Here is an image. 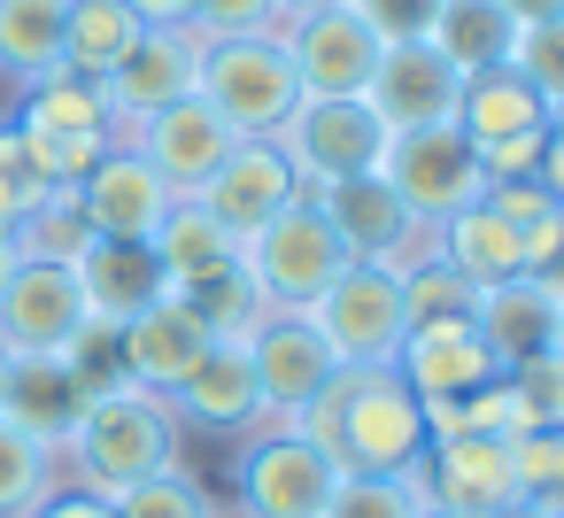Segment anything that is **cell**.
Listing matches in <instances>:
<instances>
[{"label":"cell","mask_w":564,"mask_h":518,"mask_svg":"<svg viewBox=\"0 0 564 518\" xmlns=\"http://www.w3.org/2000/svg\"><path fill=\"white\" fill-rule=\"evenodd\" d=\"M302 441H317L340 472H410L433 441L425 425V402L394 379V364H371V371H333V387L286 418Z\"/></svg>","instance_id":"1"},{"label":"cell","mask_w":564,"mask_h":518,"mask_svg":"<svg viewBox=\"0 0 564 518\" xmlns=\"http://www.w3.org/2000/svg\"><path fill=\"white\" fill-rule=\"evenodd\" d=\"M63 456H70L78 487H94V495L117 503L124 487L155 479V472H178L186 464V433H178V418H171V402L155 387L117 379V387H101L86 402V418H78V433H70Z\"/></svg>","instance_id":"2"},{"label":"cell","mask_w":564,"mask_h":518,"mask_svg":"<svg viewBox=\"0 0 564 518\" xmlns=\"http://www.w3.org/2000/svg\"><path fill=\"white\" fill-rule=\"evenodd\" d=\"M240 271H248V287L263 294V310H310V302L348 271V248H340V233L325 225L317 194H302V202H286L271 225H256V233L240 240Z\"/></svg>","instance_id":"3"},{"label":"cell","mask_w":564,"mask_h":518,"mask_svg":"<svg viewBox=\"0 0 564 518\" xmlns=\"http://www.w3.org/2000/svg\"><path fill=\"white\" fill-rule=\"evenodd\" d=\"M333 479L340 464L317 441L263 418L240 433V456H232V518H325Z\"/></svg>","instance_id":"4"},{"label":"cell","mask_w":564,"mask_h":518,"mask_svg":"<svg viewBox=\"0 0 564 518\" xmlns=\"http://www.w3.org/2000/svg\"><path fill=\"white\" fill-rule=\"evenodd\" d=\"M202 101L240 132V140H279V125L302 109V78L286 63V40H209L202 47Z\"/></svg>","instance_id":"5"},{"label":"cell","mask_w":564,"mask_h":518,"mask_svg":"<svg viewBox=\"0 0 564 518\" xmlns=\"http://www.w3.org/2000/svg\"><path fill=\"white\" fill-rule=\"evenodd\" d=\"M310 325L325 333V348L340 356V371L394 364V348H402V333H410L402 271H387V263H348V271L310 302Z\"/></svg>","instance_id":"6"},{"label":"cell","mask_w":564,"mask_h":518,"mask_svg":"<svg viewBox=\"0 0 564 518\" xmlns=\"http://www.w3.org/2000/svg\"><path fill=\"white\" fill-rule=\"evenodd\" d=\"M202 32L194 24H140V40L117 55V71L101 78L109 94V117H117V148H132V132L171 109V101H194L202 94Z\"/></svg>","instance_id":"7"},{"label":"cell","mask_w":564,"mask_h":518,"mask_svg":"<svg viewBox=\"0 0 564 518\" xmlns=\"http://www.w3.org/2000/svg\"><path fill=\"white\" fill-rule=\"evenodd\" d=\"M379 179L402 194V209L433 233L441 217H456V209H471L479 194H487V171H479V148L456 132V125H425V132H394L387 140V163H379Z\"/></svg>","instance_id":"8"},{"label":"cell","mask_w":564,"mask_h":518,"mask_svg":"<svg viewBox=\"0 0 564 518\" xmlns=\"http://www.w3.org/2000/svg\"><path fill=\"white\" fill-rule=\"evenodd\" d=\"M387 125L364 109V101H302L286 125H279V155L294 163L302 194H325L340 179H364L387 163Z\"/></svg>","instance_id":"9"},{"label":"cell","mask_w":564,"mask_h":518,"mask_svg":"<svg viewBox=\"0 0 564 518\" xmlns=\"http://www.w3.org/2000/svg\"><path fill=\"white\" fill-rule=\"evenodd\" d=\"M86 325H94V310H86L78 263L24 256L9 271V287H0V356H70Z\"/></svg>","instance_id":"10"},{"label":"cell","mask_w":564,"mask_h":518,"mask_svg":"<svg viewBox=\"0 0 564 518\" xmlns=\"http://www.w3.org/2000/svg\"><path fill=\"white\" fill-rule=\"evenodd\" d=\"M248 364H256V387H263V418H279V425L294 410H310L340 371V356L325 348L310 310H263V325L248 333Z\"/></svg>","instance_id":"11"},{"label":"cell","mask_w":564,"mask_h":518,"mask_svg":"<svg viewBox=\"0 0 564 518\" xmlns=\"http://www.w3.org/2000/svg\"><path fill=\"white\" fill-rule=\"evenodd\" d=\"M417 487H425V503H441V510H456V518H502V510H518L510 441H487V433H433L425 456H417Z\"/></svg>","instance_id":"12"},{"label":"cell","mask_w":564,"mask_h":518,"mask_svg":"<svg viewBox=\"0 0 564 518\" xmlns=\"http://www.w3.org/2000/svg\"><path fill=\"white\" fill-rule=\"evenodd\" d=\"M279 40H286V63L302 78V101H364L371 63H379V40H371V24L348 9V0H340V9L302 17V24H286Z\"/></svg>","instance_id":"13"},{"label":"cell","mask_w":564,"mask_h":518,"mask_svg":"<svg viewBox=\"0 0 564 518\" xmlns=\"http://www.w3.org/2000/svg\"><path fill=\"white\" fill-rule=\"evenodd\" d=\"M456 94H464V78L448 71V55L433 40H394L371 63L364 109L387 132H425V125H456Z\"/></svg>","instance_id":"14"},{"label":"cell","mask_w":564,"mask_h":518,"mask_svg":"<svg viewBox=\"0 0 564 518\" xmlns=\"http://www.w3.org/2000/svg\"><path fill=\"white\" fill-rule=\"evenodd\" d=\"M317 209H325V225L340 233L348 263H387V271H402V263L425 248V225L402 209V194H394L379 171L325 186V194H317Z\"/></svg>","instance_id":"15"},{"label":"cell","mask_w":564,"mask_h":518,"mask_svg":"<svg viewBox=\"0 0 564 518\" xmlns=\"http://www.w3.org/2000/svg\"><path fill=\"white\" fill-rule=\"evenodd\" d=\"M132 148L155 163V179L171 186V194H202L217 171H225V155L240 148V132L194 94V101H171V109H155L140 132H132Z\"/></svg>","instance_id":"16"},{"label":"cell","mask_w":564,"mask_h":518,"mask_svg":"<svg viewBox=\"0 0 564 518\" xmlns=\"http://www.w3.org/2000/svg\"><path fill=\"white\" fill-rule=\"evenodd\" d=\"M178 433H248L263 425V387H256V364H248V341H209V356L163 395Z\"/></svg>","instance_id":"17"},{"label":"cell","mask_w":564,"mask_h":518,"mask_svg":"<svg viewBox=\"0 0 564 518\" xmlns=\"http://www.w3.org/2000/svg\"><path fill=\"white\" fill-rule=\"evenodd\" d=\"M78 209H86V225L101 233V240H155V225L171 217V186L155 179V163L140 155V148H109L78 186Z\"/></svg>","instance_id":"18"},{"label":"cell","mask_w":564,"mask_h":518,"mask_svg":"<svg viewBox=\"0 0 564 518\" xmlns=\"http://www.w3.org/2000/svg\"><path fill=\"white\" fill-rule=\"evenodd\" d=\"M556 325H564V294H556V287H541L533 271L495 279V287H479V294H471V333L487 341L495 371L533 364V356H556Z\"/></svg>","instance_id":"19"},{"label":"cell","mask_w":564,"mask_h":518,"mask_svg":"<svg viewBox=\"0 0 564 518\" xmlns=\"http://www.w3.org/2000/svg\"><path fill=\"white\" fill-rule=\"evenodd\" d=\"M117 333V371L124 379H140V387H155V395H171L202 356H209V325L194 317V302H178V294H155L140 317H124V325H109Z\"/></svg>","instance_id":"20"},{"label":"cell","mask_w":564,"mask_h":518,"mask_svg":"<svg viewBox=\"0 0 564 518\" xmlns=\"http://www.w3.org/2000/svg\"><path fill=\"white\" fill-rule=\"evenodd\" d=\"M394 379L433 410V402H464L471 387H487V379H495V356H487V341L471 333V317H433V325H410V333H402Z\"/></svg>","instance_id":"21"},{"label":"cell","mask_w":564,"mask_h":518,"mask_svg":"<svg viewBox=\"0 0 564 518\" xmlns=\"http://www.w3.org/2000/svg\"><path fill=\"white\" fill-rule=\"evenodd\" d=\"M232 240H248L256 225H271L286 202H302V179H294V163L279 155V140H240L232 155H225V171L194 194Z\"/></svg>","instance_id":"22"},{"label":"cell","mask_w":564,"mask_h":518,"mask_svg":"<svg viewBox=\"0 0 564 518\" xmlns=\"http://www.w3.org/2000/svg\"><path fill=\"white\" fill-rule=\"evenodd\" d=\"M86 387H78V371H70V356H9V425H24L32 441H47L55 456L70 449V433H78V418H86Z\"/></svg>","instance_id":"23"},{"label":"cell","mask_w":564,"mask_h":518,"mask_svg":"<svg viewBox=\"0 0 564 518\" xmlns=\"http://www.w3.org/2000/svg\"><path fill=\"white\" fill-rule=\"evenodd\" d=\"M549 101H541V86H525L510 63H495V71H471L464 78V94H456V132L471 140V148H495V140H533V132H549Z\"/></svg>","instance_id":"24"},{"label":"cell","mask_w":564,"mask_h":518,"mask_svg":"<svg viewBox=\"0 0 564 518\" xmlns=\"http://www.w3.org/2000/svg\"><path fill=\"white\" fill-rule=\"evenodd\" d=\"M78 287H86L94 325H124V317H140L155 294H171L148 240H101V233H94V248L78 256Z\"/></svg>","instance_id":"25"},{"label":"cell","mask_w":564,"mask_h":518,"mask_svg":"<svg viewBox=\"0 0 564 518\" xmlns=\"http://www.w3.org/2000/svg\"><path fill=\"white\" fill-rule=\"evenodd\" d=\"M17 125L32 140H117V117H109V94L101 78H78V71H40L24 94H17Z\"/></svg>","instance_id":"26"},{"label":"cell","mask_w":564,"mask_h":518,"mask_svg":"<svg viewBox=\"0 0 564 518\" xmlns=\"http://www.w3.org/2000/svg\"><path fill=\"white\" fill-rule=\"evenodd\" d=\"M425 248H433L448 271H464L471 287H495V279H518V271H525V233H518L510 217H495L487 202L441 217V225L425 233Z\"/></svg>","instance_id":"27"},{"label":"cell","mask_w":564,"mask_h":518,"mask_svg":"<svg viewBox=\"0 0 564 518\" xmlns=\"http://www.w3.org/2000/svg\"><path fill=\"white\" fill-rule=\"evenodd\" d=\"M148 248H155V263H163V287H171V294H186V287H202V279H217V271H232V263H240V240H232V233L194 202V194H178V202H171V217L155 225V240H148Z\"/></svg>","instance_id":"28"},{"label":"cell","mask_w":564,"mask_h":518,"mask_svg":"<svg viewBox=\"0 0 564 518\" xmlns=\"http://www.w3.org/2000/svg\"><path fill=\"white\" fill-rule=\"evenodd\" d=\"M63 17L70 0H0V78L32 86L63 63Z\"/></svg>","instance_id":"29"},{"label":"cell","mask_w":564,"mask_h":518,"mask_svg":"<svg viewBox=\"0 0 564 518\" xmlns=\"http://www.w3.org/2000/svg\"><path fill=\"white\" fill-rule=\"evenodd\" d=\"M425 40L448 55V71H456V78L510 63V17L495 9V0H441V17H433V32H425Z\"/></svg>","instance_id":"30"},{"label":"cell","mask_w":564,"mask_h":518,"mask_svg":"<svg viewBox=\"0 0 564 518\" xmlns=\"http://www.w3.org/2000/svg\"><path fill=\"white\" fill-rule=\"evenodd\" d=\"M132 40H140V17L124 9V0H70V17H63V71L109 78Z\"/></svg>","instance_id":"31"},{"label":"cell","mask_w":564,"mask_h":518,"mask_svg":"<svg viewBox=\"0 0 564 518\" xmlns=\"http://www.w3.org/2000/svg\"><path fill=\"white\" fill-rule=\"evenodd\" d=\"M417 510H425L417 464L410 472H340L333 503H325V518H417Z\"/></svg>","instance_id":"32"},{"label":"cell","mask_w":564,"mask_h":518,"mask_svg":"<svg viewBox=\"0 0 564 518\" xmlns=\"http://www.w3.org/2000/svg\"><path fill=\"white\" fill-rule=\"evenodd\" d=\"M55 464H63V456H55L47 441H32L24 425L0 418V518H24L47 487H63V479H55Z\"/></svg>","instance_id":"33"},{"label":"cell","mask_w":564,"mask_h":518,"mask_svg":"<svg viewBox=\"0 0 564 518\" xmlns=\"http://www.w3.org/2000/svg\"><path fill=\"white\" fill-rule=\"evenodd\" d=\"M94 248V225H86V209H78V194L70 186H55L40 209H24V225H17V256H47V263H78Z\"/></svg>","instance_id":"34"},{"label":"cell","mask_w":564,"mask_h":518,"mask_svg":"<svg viewBox=\"0 0 564 518\" xmlns=\"http://www.w3.org/2000/svg\"><path fill=\"white\" fill-rule=\"evenodd\" d=\"M510 464H518V510L564 518V425L518 433V441H510Z\"/></svg>","instance_id":"35"},{"label":"cell","mask_w":564,"mask_h":518,"mask_svg":"<svg viewBox=\"0 0 564 518\" xmlns=\"http://www.w3.org/2000/svg\"><path fill=\"white\" fill-rule=\"evenodd\" d=\"M471 279L464 271H448L433 248H417L410 263H402V310H410V325H433V317H471Z\"/></svg>","instance_id":"36"},{"label":"cell","mask_w":564,"mask_h":518,"mask_svg":"<svg viewBox=\"0 0 564 518\" xmlns=\"http://www.w3.org/2000/svg\"><path fill=\"white\" fill-rule=\"evenodd\" d=\"M178 302H194V317L217 333V341H248L256 325H263V294L248 287V271L232 263V271H217V279H202V287H186Z\"/></svg>","instance_id":"37"},{"label":"cell","mask_w":564,"mask_h":518,"mask_svg":"<svg viewBox=\"0 0 564 518\" xmlns=\"http://www.w3.org/2000/svg\"><path fill=\"white\" fill-rule=\"evenodd\" d=\"M117 518H225V510H217L209 487L178 464V472H155V479L124 487V495H117Z\"/></svg>","instance_id":"38"},{"label":"cell","mask_w":564,"mask_h":518,"mask_svg":"<svg viewBox=\"0 0 564 518\" xmlns=\"http://www.w3.org/2000/svg\"><path fill=\"white\" fill-rule=\"evenodd\" d=\"M510 71H518L525 86H541L549 109H564V17L518 24V32H510Z\"/></svg>","instance_id":"39"},{"label":"cell","mask_w":564,"mask_h":518,"mask_svg":"<svg viewBox=\"0 0 564 518\" xmlns=\"http://www.w3.org/2000/svg\"><path fill=\"white\" fill-rule=\"evenodd\" d=\"M0 194L17 202V225H24V209H40L55 186H47V171H40V155H32V132L9 117L0 125Z\"/></svg>","instance_id":"40"},{"label":"cell","mask_w":564,"mask_h":518,"mask_svg":"<svg viewBox=\"0 0 564 518\" xmlns=\"http://www.w3.org/2000/svg\"><path fill=\"white\" fill-rule=\"evenodd\" d=\"M502 379H510V395H518V410H525V433H541V425H564V364H556V356L510 364Z\"/></svg>","instance_id":"41"},{"label":"cell","mask_w":564,"mask_h":518,"mask_svg":"<svg viewBox=\"0 0 564 518\" xmlns=\"http://www.w3.org/2000/svg\"><path fill=\"white\" fill-rule=\"evenodd\" d=\"M194 32L202 40H263L286 24H279V0H194Z\"/></svg>","instance_id":"42"},{"label":"cell","mask_w":564,"mask_h":518,"mask_svg":"<svg viewBox=\"0 0 564 518\" xmlns=\"http://www.w3.org/2000/svg\"><path fill=\"white\" fill-rule=\"evenodd\" d=\"M348 9L371 24V40H379V47H394V40H425V32H433L441 0H348Z\"/></svg>","instance_id":"43"},{"label":"cell","mask_w":564,"mask_h":518,"mask_svg":"<svg viewBox=\"0 0 564 518\" xmlns=\"http://www.w3.org/2000/svg\"><path fill=\"white\" fill-rule=\"evenodd\" d=\"M24 518H117V503L70 479V487H47V495H40V503H32Z\"/></svg>","instance_id":"44"},{"label":"cell","mask_w":564,"mask_h":518,"mask_svg":"<svg viewBox=\"0 0 564 518\" xmlns=\"http://www.w3.org/2000/svg\"><path fill=\"white\" fill-rule=\"evenodd\" d=\"M140 24H194V0H124Z\"/></svg>","instance_id":"45"},{"label":"cell","mask_w":564,"mask_h":518,"mask_svg":"<svg viewBox=\"0 0 564 518\" xmlns=\"http://www.w3.org/2000/svg\"><path fill=\"white\" fill-rule=\"evenodd\" d=\"M495 9H502L510 32H518V24H549V17H564V0H495Z\"/></svg>","instance_id":"46"},{"label":"cell","mask_w":564,"mask_h":518,"mask_svg":"<svg viewBox=\"0 0 564 518\" xmlns=\"http://www.w3.org/2000/svg\"><path fill=\"white\" fill-rule=\"evenodd\" d=\"M317 9H340V0H279V24H302V17H317Z\"/></svg>","instance_id":"47"},{"label":"cell","mask_w":564,"mask_h":518,"mask_svg":"<svg viewBox=\"0 0 564 518\" xmlns=\"http://www.w3.org/2000/svg\"><path fill=\"white\" fill-rule=\"evenodd\" d=\"M24 256H17V233H0V287H9V271H17Z\"/></svg>","instance_id":"48"},{"label":"cell","mask_w":564,"mask_h":518,"mask_svg":"<svg viewBox=\"0 0 564 518\" xmlns=\"http://www.w3.org/2000/svg\"><path fill=\"white\" fill-rule=\"evenodd\" d=\"M0 410H9V356H0Z\"/></svg>","instance_id":"49"},{"label":"cell","mask_w":564,"mask_h":518,"mask_svg":"<svg viewBox=\"0 0 564 518\" xmlns=\"http://www.w3.org/2000/svg\"><path fill=\"white\" fill-rule=\"evenodd\" d=\"M417 518H456V510H441V503H425V510H417Z\"/></svg>","instance_id":"50"},{"label":"cell","mask_w":564,"mask_h":518,"mask_svg":"<svg viewBox=\"0 0 564 518\" xmlns=\"http://www.w3.org/2000/svg\"><path fill=\"white\" fill-rule=\"evenodd\" d=\"M556 364H564V325H556Z\"/></svg>","instance_id":"51"},{"label":"cell","mask_w":564,"mask_h":518,"mask_svg":"<svg viewBox=\"0 0 564 518\" xmlns=\"http://www.w3.org/2000/svg\"><path fill=\"white\" fill-rule=\"evenodd\" d=\"M502 518H533V510H502Z\"/></svg>","instance_id":"52"}]
</instances>
